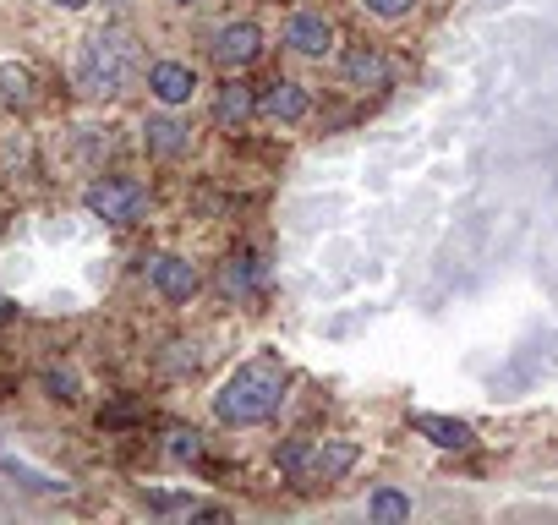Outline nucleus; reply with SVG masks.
<instances>
[{"label":"nucleus","mask_w":558,"mask_h":525,"mask_svg":"<svg viewBox=\"0 0 558 525\" xmlns=\"http://www.w3.org/2000/svg\"><path fill=\"white\" fill-rule=\"evenodd\" d=\"M285 378H290V372H285V361H279L274 350L241 361V367L219 383V394H214V422H225V427L269 422L279 405H285Z\"/></svg>","instance_id":"obj_1"},{"label":"nucleus","mask_w":558,"mask_h":525,"mask_svg":"<svg viewBox=\"0 0 558 525\" xmlns=\"http://www.w3.org/2000/svg\"><path fill=\"white\" fill-rule=\"evenodd\" d=\"M126 72H132V44L121 33H93L83 55H77V83H83V93H99V99L121 93Z\"/></svg>","instance_id":"obj_2"},{"label":"nucleus","mask_w":558,"mask_h":525,"mask_svg":"<svg viewBox=\"0 0 558 525\" xmlns=\"http://www.w3.org/2000/svg\"><path fill=\"white\" fill-rule=\"evenodd\" d=\"M88 214H99L104 225H137L148 208V186L132 181V175H104V181H93L83 192Z\"/></svg>","instance_id":"obj_3"},{"label":"nucleus","mask_w":558,"mask_h":525,"mask_svg":"<svg viewBox=\"0 0 558 525\" xmlns=\"http://www.w3.org/2000/svg\"><path fill=\"white\" fill-rule=\"evenodd\" d=\"M143 274H148V285H154L170 307H186V301L203 290V274H197L186 258H176V252H154V258H143Z\"/></svg>","instance_id":"obj_4"},{"label":"nucleus","mask_w":558,"mask_h":525,"mask_svg":"<svg viewBox=\"0 0 558 525\" xmlns=\"http://www.w3.org/2000/svg\"><path fill=\"white\" fill-rule=\"evenodd\" d=\"M263 55V28L258 22H225L214 33V66L219 72H247Z\"/></svg>","instance_id":"obj_5"},{"label":"nucleus","mask_w":558,"mask_h":525,"mask_svg":"<svg viewBox=\"0 0 558 525\" xmlns=\"http://www.w3.org/2000/svg\"><path fill=\"white\" fill-rule=\"evenodd\" d=\"M258 115L263 121H279V126H301L312 115V93L301 83H290V77H279L258 93Z\"/></svg>","instance_id":"obj_6"},{"label":"nucleus","mask_w":558,"mask_h":525,"mask_svg":"<svg viewBox=\"0 0 558 525\" xmlns=\"http://www.w3.org/2000/svg\"><path fill=\"white\" fill-rule=\"evenodd\" d=\"M203 88L197 83V72L186 61H154L148 66V93H154L165 110H181V104H192V93Z\"/></svg>","instance_id":"obj_7"},{"label":"nucleus","mask_w":558,"mask_h":525,"mask_svg":"<svg viewBox=\"0 0 558 525\" xmlns=\"http://www.w3.org/2000/svg\"><path fill=\"white\" fill-rule=\"evenodd\" d=\"M285 44L296 55H307V61H323V55L334 50V22L323 17V11H296V17L285 22Z\"/></svg>","instance_id":"obj_8"},{"label":"nucleus","mask_w":558,"mask_h":525,"mask_svg":"<svg viewBox=\"0 0 558 525\" xmlns=\"http://www.w3.org/2000/svg\"><path fill=\"white\" fill-rule=\"evenodd\" d=\"M356 460H362V449L351 438H323L307 454V482H340V476L356 471Z\"/></svg>","instance_id":"obj_9"},{"label":"nucleus","mask_w":558,"mask_h":525,"mask_svg":"<svg viewBox=\"0 0 558 525\" xmlns=\"http://www.w3.org/2000/svg\"><path fill=\"white\" fill-rule=\"evenodd\" d=\"M252 115H258V93L230 72L225 83H219V93H214V126H219V132H241Z\"/></svg>","instance_id":"obj_10"},{"label":"nucleus","mask_w":558,"mask_h":525,"mask_svg":"<svg viewBox=\"0 0 558 525\" xmlns=\"http://www.w3.org/2000/svg\"><path fill=\"white\" fill-rule=\"evenodd\" d=\"M340 72H345L351 88H389L394 66H389V55H383L378 44H351V50L340 55Z\"/></svg>","instance_id":"obj_11"},{"label":"nucleus","mask_w":558,"mask_h":525,"mask_svg":"<svg viewBox=\"0 0 558 525\" xmlns=\"http://www.w3.org/2000/svg\"><path fill=\"white\" fill-rule=\"evenodd\" d=\"M258 285H263V263H258V252H236V258L219 263V290H225V296L247 301V296H258Z\"/></svg>","instance_id":"obj_12"},{"label":"nucleus","mask_w":558,"mask_h":525,"mask_svg":"<svg viewBox=\"0 0 558 525\" xmlns=\"http://www.w3.org/2000/svg\"><path fill=\"white\" fill-rule=\"evenodd\" d=\"M411 427L422 433L427 443H438V449H471L476 433H471V422H455V416H433V411H422V416H411Z\"/></svg>","instance_id":"obj_13"},{"label":"nucleus","mask_w":558,"mask_h":525,"mask_svg":"<svg viewBox=\"0 0 558 525\" xmlns=\"http://www.w3.org/2000/svg\"><path fill=\"white\" fill-rule=\"evenodd\" d=\"M143 148L154 159H181L186 148H192V132H186L181 121H170V115H159V121L143 126Z\"/></svg>","instance_id":"obj_14"},{"label":"nucleus","mask_w":558,"mask_h":525,"mask_svg":"<svg viewBox=\"0 0 558 525\" xmlns=\"http://www.w3.org/2000/svg\"><path fill=\"white\" fill-rule=\"evenodd\" d=\"M367 520L372 525H400V520H411V493H400V487H378V493L367 498Z\"/></svg>","instance_id":"obj_15"},{"label":"nucleus","mask_w":558,"mask_h":525,"mask_svg":"<svg viewBox=\"0 0 558 525\" xmlns=\"http://www.w3.org/2000/svg\"><path fill=\"white\" fill-rule=\"evenodd\" d=\"M0 104L6 110H28L33 104V77L22 66H0Z\"/></svg>","instance_id":"obj_16"},{"label":"nucleus","mask_w":558,"mask_h":525,"mask_svg":"<svg viewBox=\"0 0 558 525\" xmlns=\"http://www.w3.org/2000/svg\"><path fill=\"white\" fill-rule=\"evenodd\" d=\"M39 389L50 394V400H61V405H77V400H83V383H77L72 367H50V372L39 378Z\"/></svg>","instance_id":"obj_17"},{"label":"nucleus","mask_w":558,"mask_h":525,"mask_svg":"<svg viewBox=\"0 0 558 525\" xmlns=\"http://www.w3.org/2000/svg\"><path fill=\"white\" fill-rule=\"evenodd\" d=\"M0 471L6 476H17L22 487H33V493H66V482H55V476H39V471H28L22 460H0Z\"/></svg>","instance_id":"obj_18"},{"label":"nucleus","mask_w":558,"mask_h":525,"mask_svg":"<svg viewBox=\"0 0 558 525\" xmlns=\"http://www.w3.org/2000/svg\"><path fill=\"white\" fill-rule=\"evenodd\" d=\"M307 454H312L307 438H290L285 449H279V471H285V476H307Z\"/></svg>","instance_id":"obj_19"},{"label":"nucleus","mask_w":558,"mask_h":525,"mask_svg":"<svg viewBox=\"0 0 558 525\" xmlns=\"http://www.w3.org/2000/svg\"><path fill=\"white\" fill-rule=\"evenodd\" d=\"M132 422H143V405L137 400H115L99 411V427H132Z\"/></svg>","instance_id":"obj_20"},{"label":"nucleus","mask_w":558,"mask_h":525,"mask_svg":"<svg viewBox=\"0 0 558 525\" xmlns=\"http://www.w3.org/2000/svg\"><path fill=\"white\" fill-rule=\"evenodd\" d=\"M165 454H170V460H176V465H192L197 454H203V438H197V433H170Z\"/></svg>","instance_id":"obj_21"},{"label":"nucleus","mask_w":558,"mask_h":525,"mask_svg":"<svg viewBox=\"0 0 558 525\" xmlns=\"http://www.w3.org/2000/svg\"><path fill=\"white\" fill-rule=\"evenodd\" d=\"M143 509H154V515H176V509H192V498H186V493H159V487H148V493H143Z\"/></svg>","instance_id":"obj_22"},{"label":"nucleus","mask_w":558,"mask_h":525,"mask_svg":"<svg viewBox=\"0 0 558 525\" xmlns=\"http://www.w3.org/2000/svg\"><path fill=\"white\" fill-rule=\"evenodd\" d=\"M362 6L372 11V17H383V22H400V17L416 11V0H362Z\"/></svg>","instance_id":"obj_23"},{"label":"nucleus","mask_w":558,"mask_h":525,"mask_svg":"<svg viewBox=\"0 0 558 525\" xmlns=\"http://www.w3.org/2000/svg\"><path fill=\"white\" fill-rule=\"evenodd\" d=\"M11 318H17V307H11L6 296H0V323H11Z\"/></svg>","instance_id":"obj_24"},{"label":"nucleus","mask_w":558,"mask_h":525,"mask_svg":"<svg viewBox=\"0 0 558 525\" xmlns=\"http://www.w3.org/2000/svg\"><path fill=\"white\" fill-rule=\"evenodd\" d=\"M55 6H66V11H83V6H88V0H55Z\"/></svg>","instance_id":"obj_25"},{"label":"nucleus","mask_w":558,"mask_h":525,"mask_svg":"<svg viewBox=\"0 0 558 525\" xmlns=\"http://www.w3.org/2000/svg\"><path fill=\"white\" fill-rule=\"evenodd\" d=\"M176 6H197V0H176Z\"/></svg>","instance_id":"obj_26"}]
</instances>
